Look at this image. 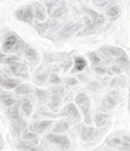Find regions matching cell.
Listing matches in <instances>:
<instances>
[{
	"label": "cell",
	"mask_w": 130,
	"mask_h": 151,
	"mask_svg": "<svg viewBox=\"0 0 130 151\" xmlns=\"http://www.w3.org/2000/svg\"><path fill=\"white\" fill-rule=\"evenodd\" d=\"M26 47H27V45L16 33H9L8 35L5 37L4 42H3V51L8 52V53L25 51Z\"/></svg>",
	"instance_id": "obj_1"
},
{
	"label": "cell",
	"mask_w": 130,
	"mask_h": 151,
	"mask_svg": "<svg viewBox=\"0 0 130 151\" xmlns=\"http://www.w3.org/2000/svg\"><path fill=\"white\" fill-rule=\"evenodd\" d=\"M120 100H121V95H120V93L119 91H116V90H112V91H109L106 96H104V99L101 100L100 107H101L103 111H111V109H113L117 104H119Z\"/></svg>",
	"instance_id": "obj_2"
},
{
	"label": "cell",
	"mask_w": 130,
	"mask_h": 151,
	"mask_svg": "<svg viewBox=\"0 0 130 151\" xmlns=\"http://www.w3.org/2000/svg\"><path fill=\"white\" fill-rule=\"evenodd\" d=\"M60 116H66L70 124H78V122L81 121V113L74 103H69V104L62 109Z\"/></svg>",
	"instance_id": "obj_3"
},
{
	"label": "cell",
	"mask_w": 130,
	"mask_h": 151,
	"mask_svg": "<svg viewBox=\"0 0 130 151\" xmlns=\"http://www.w3.org/2000/svg\"><path fill=\"white\" fill-rule=\"evenodd\" d=\"M14 17L17 18V20L20 21H24V22L26 24H31L33 22V20L35 17H34V9H33V5H25V7H22L20 9H17V11L14 12Z\"/></svg>",
	"instance_id": "obj_4"
},
{
	"label": "cell",
	"mask_w": 130,
	"mask_h": 151,
	"mask_svg": "<svg viewBox=\"0 0 130 151\" xmlns=\"http://www.w3.org/2000/svg\"><path fill=\"white\" fill-rule=\"evenodd\" d=\"M46 141H48L50 143L57 145L61 149H69V146H70V139H69L68 137L64 136V134H60V133H53V132L47 134Z\"/></svg>",
	"instance_id": "obj_5"
},
{
	"label": "cell",
	"mask_w": 130,
	"mask_h": 151,
	"mask_svg": "<svg viewBox=\"0 0 130 151\" xmlns=\"http://www.w3.org/2000/svg\"><path fill=\"white\" fill-rule=\"evenodd\" d=\"M100 132L96 130L95 128H91L90 125L81 128V138L85 142H90V141H95L96 138L100 137Z\"/></svg>",
	"instance_id": "obj_6"
},
{
	"label": "cell",
	"mask_w": 130,
	"mask_h": 151,
	"mask_svg": "<svg viewBox=\"0 0 130 151\" xmlns=\"http://www.w3.org/2000/svg\"><path fill=\"white\" fill-rule=\"evenodd\" d=\"M81 26H82V24H80V22L78 24L77 22H69V24H66L61 30H60L59 35H60V38H62V39L70 38L73 34H75V31L80 29Z\"/></svg>",
	"instance_id": "obj_7"
},
{
	"label": "cell",
	"mask_w": 130,
	"mask_h": 151,
	"mask_svg": "<svg viewBox=\"0 0 130 151\" xmlns=\"http://www.w3.org/2000/svg\"><path fill=\"white\" fill-rule=\"evenodd\" d=\"M9 69H11V73L14 74L16 77H22V78L29 77V74H27V72H26V67L20 61L14 63V64H11L9 65Z\"/></svg>",
	"instance_id": "obj_8"
},
{
	"label": "cell",
	"mask_w": 130,
	"mask_h": 151,
	"mask_svg": "<svg viewBox=\"0 0 130 151\" xmlns=\"http://www.w3.org/2000/svg\"><path fill=\"white\" fill-rule=\"evenodd\" d=\"M33 9H34V17H35L37 21H40V22H43V21H46L47 18V9L43 7L40 3H33Z\"/></svg>",
	"instance_id": "obj_9"
},
{
	"label": "cell",
	"mask_w": 130,
	"mask_h": 151,
	"mask_svg": "<svg viewBox=\"0 0 130 151\" xmlns=\"http://www.w3.org/2000/svg\"><path fill=\"white\" fill-rule=\"evenodd\" d=\"M83 11L86 12V13L91 17V20H93V22H94V25H95L96 27H99L100 25H103L104 22H106V17H104L103 14H100V13H98V12H95L94 9H90V8H86V7H85Z\"/></svg>",
	"instance_id": "obj_10"
},
{
	"label": "cell",
	"mask_w": 130,
	"mask_h": 151,
	"mask_svg": "<svg viewBox=\"0 0 130 151\" xmlns=\"http://www.w3.org/2000/svg\"><path fill=\"white\" fill-rule=\"evenodd\" d=\"M52 127V121L51 120H43V121H35L33 122V124L29 127L30 130L35 132V133H43V132H46L48 128Z\"/></svg>",
	"instance_id": "obj_11"
},
{
	"label": "cell",
	"mask_w": 130,
	"mask_h": 151,
	"mask_svg": "<svg viewBox=\"0 0 130 151\" xmlns=\"http://www.w3.org/2000/svg\"><path fill=\"white\" fill-rule=\"evenodd\" d=\"M21 83L20 80H14V78H11V77H3V76H0V86L3 87V89H16V87L18 86V85Z\"/></svg>",
	"instance_id": "obj_12"
},
{
	"label": "cell",
	"mask_w": 130,
	"mask_h": 151,
	"mask_svg": "<svg viewBox=\"0 0 130 151\" xmlns=\"http://www.w3.org/2000/svg\"><path fill=\"white\" fill-rule=\"evenodd\" d=\"M7 115L9 116L11 120H16V119L21 117V107L20 103H14V104L7 107Z\"/></svg>",
	"instance_id": "obj_13"
},
{
	"label": "cell",
	"mask_w": 130,
	"mask_h": 151,
	"mask_svg": "<svg viewBox=\"0 0 130 151\" xmlns=\"http://www.w3.org/2000/svg\"><path fill=\"white\" fill-rule=\"evenodd\" d=\"M20 107H21V112L24 116H26V117H29L31 115V112H33V103H31V100L29 99H21L20 102Z\"/></svg>",
	"instance_id": "obj_14"
},
{
	"label": "cell",
	"mask_w": 130,
	"mask_h": 151,
	"mask_svg": "<svg viewBox=\"0 0 130 151\" xmlns=\"http://www.w3.org/2000/svg\"><path fill=\"white\" fill-rule=\"evenodd\" d=\"M87 65V61L85 60L82 56H75L74 58V65H73L72 73H78V72H82Z\"/></svg>",
	"instance_id": "obj_15"
},
{
	"label": "cell",
	"mask_w": 130,
	"mask_h": 151,
	"mask_svg": "<svg viewBox=\"0 0 130 151\" xmlns=\"http://www.w3.org/2000/svg\"><path fill=\"white\" fill-rule=\"evenodd\" d=\"M16 102H17V100H16L14 95H12V94H9V93H4V91L0 93V103L4 107H9V106L14 104Z\"/></svg>",
	"instance_id": "obj_16"
},
{
	"label": "cell",
	"mask_w": 130,
	"mask_h": 151,
	"mask_svg": "<svg viewBox=\"0 0 130 151\" xmlns=\"http://www.w3.org/2000/svg\"><path fill=\"white\" fill-rule=\"evenodd\" d=\"M108 121H109V116L107 115V113H104V112H98L96 115H95V117H94V122H95V125H96L98 128L104 127Z\"/></svg>",
	"instance_id": "obj_17"
},
{
	"label": "cell",
	"mask_w": 130,
	"mask_h": 151,
	"mask_svg": "<svg viewBox=\"0 0 130 151\" xmlns=\"http://www.w3.org/2000/svg\"><path fill=\"white\" fill-rule=\"evenodd\" d=\"M66 13H68V7H66V4L62 1L61 4H60L59 7H56L55 11L51 13V17H52L53 20H57V18L62 17V16H65Z\"/></svg>",
	"instance_id": "obj_18"
},
{
	"label": "cell",
	"mask_w": 130,
	"mask_h": 151,
	"mask_svg": "<svg viewBox=\"0 0 130 151\" xmlns=\"http://www.w3.org/2000/svg\"><path fill=\"white\" fill-rule=\"evenodd\" d=\"M24 55L26 56V59H29L33 64H35V63H38V60H39V56H38L37 50L33 48V47H30V46H27L26 48H25Z\"/></svg>",
	"instance_id": "obj_19"
},
{
	"label": "cell",
	"mask_w": 130,
	"mask_h": 151,
	"mask_svg": "<svg viewBox=\"0 0 130 151\" xmlns=\"http://www.w3.org/2000/svg\"><path fill=\"white\" fill-rule=\"evenodd\" d=\"M31 91H33V89H31V86H30V85H27V83H20L14 89L16 95H24V96L30 95Z\"/></svg>",
	"instance_id": "obj_20"
},
{
	"label": "cell",
	"mask_w": 130,
	"mask_h": 151,
	"mask_svg": "<svg viewBox=\"0 0 130 151\" xmlns=\"http://www.w3.org/2000/svg\"><path fill=\"white\" fill-rule=\"evenodd\" d=\"M69 128H70V122H69L68 120H61L53 127L52 132L53 133H62V132L69 130Z\"/></svg>",
	"instance_id": "obj_21"
},
{
	"label": "cell",
	"mask_w": 130,
	"mask_h": 151,
	"mask_svg": "<svg viewBox=\"0 0 130 151\" xmlns=\"http://www.w3.org/2000/svg\"><path fill=\"white\" fill-rule=\"evenodd\" d=\"M116 64L120 65L122 69H126V70H128V69L130 68V61H129L128 56H126V53H124V55L116 58Z\"/></svg>",
	"instance_id": "obj_22"
},
{
	"label": "cell",
	"mask_w": 130,
	"mask_h": 151,
	"mask_svg": "<svg viewBox=\"0 0 130 151\" xmlns=\"http://www.w3.org/2000/svg\"><path fill=\"white\" fill-rule=\"evenodd\" d=\"M35 96H37V100L39 102V104H43L48 100V93L44 90H40V89H37L35 90Z\"/></svg>",
	"instance_id": "obj_23"
},
{
	"label": "cell",
	"mask_w": 130,
	"mask_h": 151,
	"mask_svg": "<svg viewBox=\"0 0 130 151\" xmlns=\"http://www.w3.org/2000/svg\"><path fill=\"white\" fill-rule=\"evenodd\" d=\"M107 16H108L111 20H116L120 16V7L119 5H111V7L107 9Z\"/></svg>",
	"instance_id": "obj_24"
},
{
	"label": "cell",
	"mask_w": 130,
	"mask_h": 151,
	"mask_svg": "<svg viewBox=\"0 0 130 151\" xmlns=\"http://www.w3.org/2000/svg\"><path fill=\"white\" fill-rule=\"evenodd\" d=\"M21 137H22V139H24V141H34V139H38V136H37L35 132L27 130V129H24Z\"/></svg>",
	"instance_id": "obj_25"
},
{
	"label": "cell",
	"mask_w": 130,
	"mask_h": 151,
	"mask_svg": "<svg viewBox=\"0 0 130 151\" xmlns=\"http://www.w3.org/2000/svg\"><path fill=\"white\" fill-rule=\"evenodd\" d=\"M48 78H50L48 72H43V73L35 76V78H34V82H35L37 85H44V83L47 82V80H48Z\"/></svg>",
	"instance_id": "obj_26"
},
{
	"label": "cell",
	"mask_w": 130,
	"mask_h": 151,
	"mask_svg": "<svg viewBox=\"0 0 130 151\" xmlns=\"http://www.w3.org/2000/svg\"><path fill=\"white\" fill-rule=\"evenodd\" d=\"M61 95H59V94L56 93H52V96H51V102L48 103V107L50 108H56L60 103H61Z\"/></svg>",
	"instance_id": "obj_27"
},
{
	"label": "cell",
	"mask_w": 130,
	"mask_h": 151,
	"mask_svg": "<svg viewBox=\"0 0 130 151\" xmlns=\"http://www.w3.org/2000/svg\"><path fill=\"white\" fill-rule=\"evenodd\" d=\"M16 147H17V149H20V150H30V151H37V150H39V147H37V146H30V143L25 142V141H18L17 145H16Z\"/></svg>",
	"instance_id": "obj_28"
},
{
	"label": "cell",
	"mask_w": 130,
	"mask_h": 151,
	"mask_svg": "<svg viewBox=\"0 0 130 151\" xmlns=\"http://www.w3.org/2000/svg\"><path fill=\"white\" fill-rule=\"evenodd\" d=\"M108 51H109V55L111 58H119V56L124 55V50L119 48V47H108Z\"/></svg>",
	"instance_id": "obj_29"
},
{
	"label": "cell",
	"mask_w": 130,
	"mask_h": 151,
	"mask_svg": "<svg viewBox=\"0 0 130 151\" xmlns=\"http://www.w3.org/2000/svg\"><path fill=\"white\" fill-rule=\"evenodd\" d=\"M88 99H90V98H88L85 93H80L77 96H75V103H77V106L80 107V106L83 104V103H86Z\"/></svg>",
	"instance_id": "obj_30"
},
{
	"label": "cell",
	"mask_w": 130,
	"mask_h": 151,
	"mask_svg": "<svg viewBox=\"0 0 130 151\" xmlns=\"http://www.w3.org/2000/svg\"><path fill=\"white\" fill-rule=\"evenodd\" d=\"M88 58H90V60H91V63H93L94 67L95 65H99L101 63V59H100L99 53H96V52H90L88 53Z\"/></svg>",
	"instance_id": "obj_31"
},
{
	"label": "cell",
	"mask_w": 130,
	"mask_h": 151,
	"mask_svg": "<svg viewBox=\"0 0 130 151\" xmlns=\"http://www.w3.org/2000/svg\"><path fill=\"white\" fill-rule=\"evenodd\" d=\"M17 61H20V56L18 55H9V56H5L4 63H3V64L11 65V64H14V63H17Z\"/></svg>",
	"instance_id": "obj_32"
},
{
	"label": "cell",
	"mask_w": 130,
	"mask_h": 151,
	"mask_svg": "<svg viewBox=\"0 0 130 151\" xmlns=\"http://www.w3.org/2000/svg\"><path fill=\"white\" fill-rule=\"evenodd\" d=\"M121 143H122L121 138H111V139L107 141V145H108L109 147H119V149H120Z\"/></svg>",
	"instance_id": "obj_33"
},
{
	"label": "cell",
	"mask_w": 130,
	"mask_h": 151,
	"mask_svg": "<svg viewBox=\"0 0 130 151\" xmlns=\"http://www.w3.org/2000/svg\"><path fill=\"white\" fill-rule=\"evenodd\" d=\"M125 85H126V82H125V78H115V80L111 82V87H116V86H121V87H125Z\"/></svg>",
	"instance_id": "obj_34"
},
{
	"label": "cell",
	"mask_w": 130,
	"mask_h": 151,
	"mask_svg": "<svg viewBox=\"0 0 130 151\" xmlns=\"http://www.w3.org/2000/svg\"><path fill=\"white\" fill-rule=\"evenodd\" d=\"M94 72L96 74H100V76H103V74H106V73H108V69H107L106 67H103L101 64L99 65H95L94 67Z\"/></svg>",
	"instance_id": "obj_35"
},
{
	"label": "cell",
	"mask_w": 130,
	"mask_h": 151,
	"mask_svg": "<svg viewBox=\"0 0 130 151\" xmlns=\"http://www.w3.org/2000/svg\"><path fill=\"white\" fill-rule=\"evenodd\" d=\"M48 81H50V83H52V85H59L61 82V78L59 77L57 73H52V74H50Z\"/></svg>",
	"instance_id": "obj_36"
},
{
	"label": "cell",
	"mask_w": 130,
	"mask_h": 151,
	"mask_svg": "<svg viewBox=\"0 0 130 151\" xmlns=\"http://www.w3.org/2000/svg\"><path fill=\"white\" fill-rule=\"evenodd\" d=\"M99 89H100V85H99V82H96V81H93V82L88 83V90L96 93V91H99Z\"/></svg>",
	"instance_id": "obj_37"
},
{
	"label": "cell",
	"mask_w": 130,
	"mask_h": 151,
	"mask_svg": "<svg viewBox=\"0 0 130 151\" xmlns=\"http://www.w3.org/2000/svg\"><path fill=\"white\" fill-rule=\"evenodd\" d=\"M109 69H111V70H108V73H109V74H112V73L121 74V72H122V68L120 67V65H112V67H111Z\"/></svg>",
	"instance_id": "obj_38"
},
{
	"label": "cell",
	"mask_w": 130,
	"mask_h": 151,
	"mask_svg": "<svg viewBox=\"0 0 130 151\" xmlns=\"http://www.w3.org/2000/svg\"><path fill=\"white\" fill-rule=\"evenodd\" d=\"M70 67H72V61H70V60H65V61L61 64L62 70H68V69L70 68Z\"/></svg>",
	"instance_id": "obj_39"
},
{
	"label": "cell",
	"mask_w": 130,
	"mask_h": 151,
	"mask_svg": "<svg viewBox=\"0 0 130 151\" xmlns=\"http://www.w3.org/2000/svg\"><path fill=\"white\" fill-rule=\"evenodd\" d=\"M77 82H78L77 78H68L65 83H66V86H73V85H75Z\"/></svg>",
	"instance_id": "obj_40"
},
{
	"label": "cell",
	"mask_w": 130,
	"mask_h": 151,
	"mask_svg": "<svg viewBox=\"0 0 130 151\" xmlns=\"http://www.w3.org/2000/svg\"><path fill=\"white\" fill-rule=\"evenodd\" d=\"M52 93H56L62 96L64 95V89H62V87H55V89H52Z\"/></svg>",
	"instance_id": "obj_41"
},
{
	"label": "cell",
	"mask_w": 130,
	"mask_h": 151,
	"mask_svg": "<svg viewBox=\"0 0 130 151\" xmlns=\"http://www.w3.org/2000/svg\"><path fill=\"white\" fill-rule=\"evenodd\" d=\"M121 150H130V142H122L121 146H120Z\"/></svg>",
	"instance_id": "obj_42"
},
{
	"label": "cell",
	"mask_w": 130,
	"mask_h": 151,
	"mask_svg": "<svg viewBox=\"0 0 130 151\" xmlns=\"http://www.w3.org/2000/svg\"><path fill=\"white\" fill-rule=\"evenodd\" d=\"M4 59H5V55L0 51V64H3V63H4Z\"/></svg>",
	"instance_id": "obj_43"
},
{
	"label": "cell",
	"mask_w": 130,
	"mask_h": 151,
	"mask_svg": "<svg viewBox=\"0 0 130 151\" xmlns=\"http://www.w3.org/2000/svg\"><path fill=\"white\" fill-rule=\"evenodd\" d=\"M124 139H125L126 142H130V137H128V136H125V137H124Z\"/></svg>",
	"instance_id": "obj_44"
},
{
	"label": "cell",
	"mask_w": 130,
	"mask_h": 151,
	"mask_svg": "<svg viewBox=\"0 0 130 151\" xmlns=\"http://www.w3.org/2000/svg\"><path fill=\"white\" fill-rule=\"evenodd\" d=\"M1 149H3V145H1V143H0V150H1Z\"/></svg>",
	"instance_id": "obj_45"
},
{
	"label": "cell",
	"mask_w": 130,
	"mask_h": 151,
	"mask_svg": "<svg viewBox=\"0 0 130 151\" xmlns=\"http://www.w3.org/2000/svg\"><path fill=\"white\" fill-rule=\"evenodd\" d=\"M44 1H50V0H44Z\"/></svg>",
	"instance_id": "obj_46"
}]
</instances>
